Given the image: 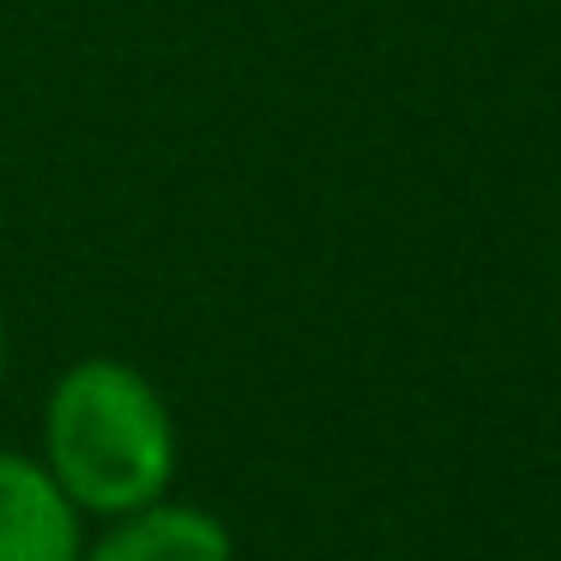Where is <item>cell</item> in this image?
Here are the masks:
<instances>
[{
	"instance_id": "cell-2",
	"label": "cell",
	"mask_w": 561,
	"mask_h": 561,
	"mask_svg": "<svg viewBox=\"0 0 561 561\" xmlns=\"http://www.w3.org/2000/svg\"><path fill=\"white\" fill-rule=\"evenodd\" d=\"M79 561H236V537L211 507L158 495L103 519V531L79 543Z\"/></svg>"
},
{
	"instance_id": "cell-4",
	"label": "cell",
	"mask_w": 561,
	"mask_h": 561,
	"mask_svg": "<svg viewBox=\"0 0 561 561\" xmlns=\"http://www.w3.org/2000/svg\"><path fill=\"white\" fill-rule=\"evenodd\" d=\"M0 380H7V320H0Z\"/></svg>"
},
{
	"instance_id": "cell-1",
	"label": "cell",
	"mask_w": 561,
	"mask_h": 561,
	"mask_svg": "<svg viewBox=\"0 0 561 561\" xmlns=\"http://www.w3.org/2000/svg\"><path fill=\"white\" fill-rule=\"evenodd\" d=\"M37 465L73 501L79 519H115L127 507L170 495L182 435L158 380L122 356H79L43 399Z\"/></svg>"
},
{
	"instance_id": "cell-3",
	"label": "cell",
	"mask_w": 561,
	"mask_h": 561,
	"mask_svg": "<svg viewBox=\"0 0 561 561\" xmlns=\"http://www.w3.org/2000/svg\"><path fill=\"white\" fill-rule=\"evenodd\" d=\"M85 525L37 459L0 453V561H79Z\"/></svg>"
}]
</instances>
